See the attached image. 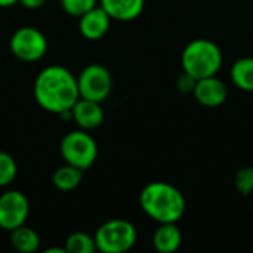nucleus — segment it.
<instances>
[{"label": "nucleus", "instance_id": "f257e3e1", "mask_svg": "<svg viewBox=\"0 0 253 253\" xmlns=\"http://www.w3.org/2000/svg\"><path fill=\"white\" fill-rule=\"evenodd\" d=\"M36 102L52 114H61L73 108L80 98L77 77L65 67L49 65L34 80Z\"/></svg>", "mask_w": 253, "mask_h": 253}, {"label": "nucleus", "instance_id": "f03ea898", "mask_svg": "<svg viewBox=\"0 0 253 253\" xmlns=\"http://www.w3.org/2000/svg\"><path fill=\"white\" fill-rule=\"evenodd\" d=\"M139 206L142 212L157 224L178 222L187 211V200L172 184L156 181L142 188Z\"/></svg>", "mask_w": 253, "mask_h": 253}, {"label": "nucleus", "instance_id": "7ed1b4c3", "mask_svg": "<svg viewBox=\"0 0 253 253\" xmlns=\"http://www.w3.org/2000/svg\"><path fill=\"white\" fill-rule=\"evenodd\" d=\"M224 56L221 47L208 39H196L190 42L181 55V65L185 73L196 80L216 76L222 67Z\"/></svg>", "mask_w": 253, "mask_h": 253}, {"label": "nucleus", "instance_id": "20e7f679", "mask_svg": "<svg viewBox=\"0 0 253 253\" xmlns=\"http://www.w3.org/2000/svg\"><path fill=\"white\" fill-rule=\"evenodd\" d=\"M96 251L102 253H125L130 251L138 240L135 225L126 219H110L95 231Z\"/></svg>", "mask_w": 253, "mask_h": 253}, {"label": "nucleus", "instance_id": "39448f33", "mask_svg": "<svg viewBox=\"0 0 253 253\" xmlns=\"http://www.w3.org/2000/svg\"><path fill=\"white\" fill-rule=\"evenodd\" d=\"M59 153L67 165L84 172L98 159V144L87 130L77 129L64 135L59 144Z\"/></svg>", "mask_w": 253, "mask_h": 253}, {"label": "nucleus", "instance_id": "423d86ee", "mask_svg": "<svg viewBox=\"0 0 253 253\" xmlns=\"http://www.w3.org/2000/svg\"><path fill=\"white\" fill-rule=\"evenodd\" d=\"M47 39L36 27L18 28L9 40V49L18 59L24 62L40 61L47 52Z\"/></svg>", "mask_w": 253, "mask_h": 253}, {"label": "nucleus", "instance_id": "0eeeda50", "mask_svg": "<svg viewBox=\"0 0 253 253\" xmlns=\"http://www.w3.org/2000/svg\"><path fill=\"white\" fill-rule=\"evenodd\" d=\"M80 98L104 102L113 90V77L107 67L101 64H89L77 76Z\"/></svg>", "mask_w": 253, "mask_h": 253}, {"label": "nucleus", "instance_id": "6e6552de", "mask_svg": "<svg viewBox=\"0 0 253 253\" xmlns=\"http://www.w3.org/2000/svg\"><path fill=\"white\" fill-rule=\"evenodd\" d=\"M30 213V203L24 193L9 190L0 196V228L12 231L25 224Z\"/></svg>", "mask_w": 253, "mask_h": 253}, {"label": "nucleus", "instance_id": "1a4fd4ad", "mask_svg": "<svg viewBox=\"0 0 253 253\" xmlns=\"http://www.w3.org/2000/svg\"><path fill=\"white\" fill-rule=\"evenodd\" d=\"M193 95L200 105L216 108L227 101L228 89L221 79H218L216 76H211L196 82Z\"/></svg>", "mask_w": 253, "mask_h": 253}, {"label": "nucleus", "instance_id": "9d476101", "mask_svg": "<svg viewBox=\"0 0 253 253\" xmlns=\"http://www.w3.org/2000/svg\"><path fill=\"white\" fill-rule=\"evenodd\" d=\"M110 24L111 18L108 16V13L96 4L79 18V31L84 39L95 42L102 39L108 33Z\"/></svg>", "mask_w": 253, "mask_h": 253}, {"label": "nucleus", "instance_id": "9b49d317", "mask_svg": "<svg viewBox=\"0 0 253 253\" xmlns=\"http://www.w3.org/2000/svg\"><path fill=\"white\" fill-rule=\"evenodd\" d=\"M71 114L79 129L87 132L99 127L104 122V110L101 107V102L84 98L77 99V102L71 108Z\"/></svg>", "mask_w": 253, "mask_h": 253}, {"label": "nucleus", "instance_id": "f8f14e48", "mask_svg": "<svg viewBox=\"0 0 253 253\" xmlns=\"http://www.w3.org/2000/svg\"><path fill=\"white\" fill-rule=\"evenodd\" d=\"M99 6L111 19L129 22L144 12L145 0H99Z\"/></svg>", "mask_w": 253, "mask_h": 253}, {"label": "nucleus", "instance_id": "ddd939ff", "mask_svg": "<svg viewBox=\"0 0 253 253\" xmlns=\"http://www.w3.org/2000/svg\"><path fill=\"white\" fill-rule=\"evenodd\" d=\"M182 245V233L176 222L159 224L153 234V246L159 253H175Z\"/></svg>", "mask_w": 253, "mask_h": 253}, {"label": "nucleus", "instance_id": "4468645a", "mask_svg": "<svg viewBox=\"0 0 253 253\" xmlns=\"http://www.w3.org/2000/svg\"><path fill=\"white\" fill-rule=\"evenodd\" d=\"M9 240H10L12 248L21 253L36 252L39 249V246H40L39 234L33 228L27 227L25 224L15 228V230H12Z\"/></svg>", "mask_w": 253, "mask_h": 253}, {"label": "nucleus", "instance_id": "2eb2a0df", "mask_svg": "<svg viewBox=\"0 0 253 253\" xmlns=\"http://www.w3.org/2000/svg\"><path fill=\"white\" fill-rule=\"evenodd\" d=\"M82 179H83V170L65 163L64 166L58 168L53 172L52 184L59 191H73L80 185Z\"/></svg>", "mask_w": 253, "mask_h": 253}, {"label": "nucleus", "instance_id": "dca6fc26", "mask_svg": "<svg viewBox=\"0 0 253 253\" xmlns=\"http://www.w3.org/2000/svg\"><path fill=\"white\" fill-rule=\"evenodd\" d=\"M231 80L243 92H253V58H240L231 67Z\"/></svg>", "mask_w": 253, "mask_h": 253}, {"label": "nucleus", "instance_id": "f3484780", "mask_svg": "<svg viewBox=\"0 0 253 253\" xmlns=\"http://www.w3.org/2000/svg\"><path fill=\"white\" fill-rule=\"evenodd\" d=\"M64 249L67 253H93L96 251L95 239L86 233H73L67 237Z\"/></svg>", "mask_w": 253, "mask_h": 253}, {"label": "nucleus", "instance_id": "a211bd4d", "mask_svg": "<svg viewBox=\"0 0 253 253\" xmlns=\"http://www.w3.org/2000/svg\"><path fill=\"white\" fill-rule=\"evenodd\" d=\"M16 173H18V166L15 159L7 153L0 151V188L10 185L15 181Z\"/></svg>", "mask_w": 253, "mask_h": 253}, {"label": "nucleus", "instance_id": "6ab92c4d", "mask_svg": "<svg viewBox=\"0 0 253 253\" xmlns=\"http://www.w3.org/2000/svg\"><path fill=\"white\" fill-rule=\"evenodd\" d=\"M98 4V0H61V6L70 16L80 18L83 13L90 10Z\"/></svg>", "mask_w": 253, "mask_h": 253}, {"label": "nucleus", "instance_id": "aec40b11", "mask_svg": "<svg viewBox=\"0 0 253 253\" xmlns=\"http://www.w3.org/2000/svg\"><path fill=\"white\" fill-rule=\"evenodd\" d=\"M234 185L236 190L243 194V196H249L253 193V168H242L234 178Z\"/></svg>", "mask_w": 253, "mask_h": 253}, {"label": "nucleus", "instance_id": "412c9836", "mask_svg": "<svg viewBox=\"0 0 253 253\" xmlns=\"http://www.w3.org/2000/svg\"><path fill=\"white\" fill-rule=\"evenodd\" d=\"M196 79L193 76H190L188 73L182 71V74L176 79V89L181 93H193L194 86H196Z\"/></svg>", "mask_w": 253, "mask_h": 253}, {"label": "nucleus", "instance_id": "4be33fe9", "mask_svg": "<svg viewBox=\"0 0 253 253\" xmlns=\"http://www.w3.org/2000/svg\"><path fill=\"white\" fill-rule=\"evenodd\" d=\"M46 1L47 0H18V3H21L27 9H40L46 4Z\"/></svg>", "mask_w": 253, "mask_h": 253}, {"label": "nucleus", "instance_id": "5701e85b", "mask_svg": "<svg viewBox=\"0 0 253 253\" xmlns=\"http://www.w3.org/2000/svg\"><path fill=\"white\" fill-rule=\"evenodd\" d=\"M16 3L18 0H0V7H10Z\"/></svg>", "mask_w": 253, "mask_h": 253}, {"label": "nucleus", "instance_id": "b1692460", "mask_svg": "<svg viewBox=\"0 0 253 253\" xmlns=\"http://www.w3.org/2000/svg\"><path fill=\"white\" fill-rule=\"evenodd\" d=\"M44 253H67L64 248H47Z\"/></svg>", "mask_w": 253, "mask_h": 253}]
</instances>
